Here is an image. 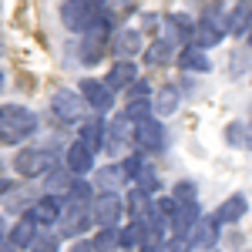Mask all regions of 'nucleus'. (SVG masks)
Instances as JSON below:
<instances>
[{
  "mask_svg": "<svg viewBox=\"0 0 252 252\" xmlns=\"http://www.w3.org/2000/svg\"><path fill=\"white\" fill-rule=\"evenodd\" d=\"M34 131H37V115L31 108H24V104H3L0 108V141L20 145Z\"/></svg>",
  "mask_w": 252,
  "mask_h": 252,
  "instance_id": "1",
  "label": "nucleus"
},
{
  "mask_svg": "<svg viewBox=\"0 0 252 252\" xmlns=\"http://www.w3.org/2000/svg\"><path fill=\"white\" fill-rule=\"evenodd\" d=\"M108 7H101L94 0H71V3H61V20L67 31H78L81 37L97 24V17L104 14Z\"/></svg>",
  "mask_w": 252,
  "mask_h": 252,
  "instance_id": "2",
  "label": "nucleus"
},
{
  "mask_svg": "<svg viewBox=\"0 0 252 252\" xmlns=\"http://www.w3.org/2000/svg\"><path fill=\"white\" fill-rule=\"evenodd\" d=\"M229 34V27H225V17H222V10L219 7H212V10H205L202 14V20L195 24V37H192V47H198V51H212L215 44H222V37Z\"/></svg>",
  "mask_w": 252,
  "mask_h": 252,
  "instance_id": "3",
  "label": "nucleus"
},
{
  "mask_svg": "<svg viewBox=\"0 0 252 252\" xmlns=\"http://www.w3.org/2000/svg\"><path fill=\"white\" fill-rule=\"evenodd\" d=\"M14 168H17V175H24V178H37V175H51L58 168V161H54L51 152H44V148H24V152L14 158Z\"/></svg>",
  "mask_w": 252,
  "mask_h": 252,
  "instance_id": "4",
  "label": "nucleus"
},
{
  "mask_svg": "<svg viewBox=\"0 0 252 252\" xmlns=\"http://www.w3.org/2000/svg\"><path fill=\"white\" fill-rule=\"evenodd\" d=\"M121 209H125V202L118 192H97L91 202V222H97L101 229H118Z\"/></svg>",
  "mask_w": 252,
  "mask_h": 252,
  "instance_id": "5",
  "label": "nucleus"
},
{
  "mask_svg": "<svg viewBox=\"0 0 252 252\" xmlns=\"http://www.w3.org/2000/svg\"><path fill=\"white\" fill-rule=\"evenodd\" d=\"M81 97H84V104L94 108L97 115L111 111V104H115V91H111L104 81H97V78H84L81 81Z\"/></svg>",
  "mask_w": 252,
  "mask_h": 252,
  "instance_id": "6",
  "label": "nucleus"
},
{
  "mask_svg": "<svg viewBox=\"0 0 252 252\" xmlns=\"http://www.w3.org/2000/svg\"><path fill=\"white\" fill-rule=\"evenodd\" d=\"M91 225V205H78V202H67V209L61 212V232L67 239L78 242L81 232Z\"/></svg>",
  "mask_w": 252,
  "mask_h": 252,
  "instance_id": "7",
  "label": "nucleus"
},
{
  "mask_svg": "<svg viewBox=\"0 0 252 252\" xmlns=\"http://www.w3.org/2000/svg\"><path fill=\"white\" fill-rule=\"evenodd\" d=\"M141 51V31L138 27H121L111 34V54L118 61H131Z\"/></svg>",
  "mask_w": 252,
  "mask_h": 252,
  "instance_id": "8",
  "label": "nucleus"
},
{
  "mask_svg": "<svg viewBox=\"0 0 252 252\" xmlns=\"http://www.w3.org/2000/svg\"><path fill=\"white\" fill-rule=\"evenodd\" d=\"M135 141L145 148V152H165V145H168L165 128H161V121H155V118H148V121L135 125Z\"/></svg>",
  "mask_w": 252,
  "mask_h": 252,
  "instance_id": "9",
  "label": "nucleus"
},
{
  "mask_svg": "<svg viewBox=\"0 0 252 252\" xmlns=\"http://www.w3.org/2000/svg\"><path fill=\"white\" fill-rule=\"evenodd\" d=\"M219 229H222V225L215 222V215H202V219H198V225L189 232V246H192V249L212 252V246L219 242Z\"/></svg>",
  "mask_w": 252,
  "mask_h": 252,
  "instance_id": "10",
  "label": "nucleus"
},
{
  "mask_svg": "<svg viewBox=\"0 0 252 252\" xmlns=\"http://www.w3.org/2000/svg\"><path fill=\"white\" fill-rule=\"evenodd\" d=\"M51 108H54V115L61 121H81L84 118V97L74 94V91H58L54 101H51Z\"/></svg>",
  "mask_w": 252,
  "mask_h": 252,
  "instance_id": "11",
  "label": "nucleus"
},
{
  "mask_svg": "<svg viewBox=\"0 0 252 252\" xmlns=\"http://www.w3.org/2000/svg\"><path fill=\"white\" fill-rule=\"evenodd\" d=\"M198 219H202L198 202H192V205H178V209H175V215L168 219V229H172L175 239H189V232L198 225Z\"/></svg>",
  "mask_w": 252,
  "mask_h": 252,
  "instance_id": "12",
  "label": "nucleus"
},
{
  "mask_svg": "<svg viewBox=\"0 0 252 252\" xmlns=\"http://www.w3.org/2000/svg\"><path fill=\"white\" fill-rule=\"evenodd\" d=\"M246 212H249V198H246L242 192H235V195H229L212 215H215L219 225H235L239 219H246Z\"/></svg>",
  "mask_w": 252,
  "mask_h": 252,
  "instance_id": "13",
  "label": "nucleus"
},
{
  "mask_svg": "<svg viewBox=\"0 0 252 252\" xmlns=\"http://www.w3.org/2000/svg\"><path fill=\"white\" fill-rule=\"evenodd\" d=\"M64 168H67L71 175H88L91 168H94V152L78 138V141L67 148V165H64Z\"/></svg>",
  "mask_w": 252,
  "mask_h": 252,
  "instance_id": "14",
  "label": "nucleus"
},
{
  "mask_svg": "<svg viewBox=\"0 0 252 252\" xmlns=\"http://www.w3.org/2000/svg\"><path fill=\"white\" fill-rule=\"evenodd\" d=\"M27 215H31L37 225H54V222H61V198H54V195H40L37 202L31 205Z\"/></svg>",
  "mask_w": 252,
  "mask_h": 252,
  "instance_id": "15",
  "label": "nucleus"
},
{
  "mask_svg": "<svg viewBox=\"0 0 252 252\" xmlns=\"http://www.w3.org/2000/svg\"><path fill=\"white\" fill-rule=\"evenodd\" d=\"M135 81H138L135 64H131V61H115L111 71H108V78H104V84H108L111 91H121V88H131Z\"/></svg>",
  "mask_w": 252,
  "mask_h": 252,
  "instance_id": "16",
  "label": "nucleus"
},
{
  "mask_svg": "<svg viewBox=\"0 0 252 252\" xmlns=\"http://www.w3.org/2000/svg\"><path fill=\"white\" fill-rule=\"evenodd\" d=\"M225 27H229L232 37H246V34H249V27H252V0L235 3L232 10H229V17H225Z\"/></svg>",
  "mask_w": 252,
  "mask_h": 252,
  "instance_id": "17",
  "label": "nucleus"
},
{
  "mask_svg": "<svg viewBox=\"0 0 252 252\" xmlns=\"http://www.w3.org/2000/svg\"><path fill=\"white\" fill-rule=\"evenodd\" d=\"M178 104H182V91H178L175 84H161L155 91V97H152V108H155V115H161V118L175 115Z\"/></svg>",
  "mask_w": 252,
  "mask_h": 252,
  "instance_id": "18",
  "label": "nucleus"
},
{
  "mask_svg": "<svg viewBox=\"0 0 252 252\" xmlns=\"http://www.w3.org/2000/svg\"><path fill=\"white\" fill-rule=\"evenodd\" d=\"M178 64H182L185 71H195V74H205V71H212V58H209L205 51H198V47H182V54H178Z\"/></svg>",
  "mask_w": 252,
  "mask_h": 252,
  "instance_id": "19",
  "label": "nucleus"
},
{
  "mask_svg": "<svg viewBox=\"0 0 252 252\" xmlns=\"http://www.w3.org/2000/svg\"><path fill=\"white\" fill-rule=\"evenodd\" d=\"M104 138H108V128H104V121H101V118H94V121H84V128H81V141H84L91 152H101V148L108 145Z\"/></svg>",
  "mask_w": 252,
  "mask_h": 252,
  "instance_id": "20",
  "label": "nucleus"
},
{
  "mask_svg": "<svg viewBox=\"0 0 252 252\" xmlns=\"http://www.w3.org/2000/svg\"><path fill=\"white\" fill-rule=\"evenodd\" d=\"M178 54H175V44H168V40L158 37L155 44H148V51H145V64H168V61H175Z\"/></svg>",
  "mask_w": 252,
  "mask_h": 252,
  "instance_id": "21",
  "label": "nucleus"
},
{
  "mask_svg": "<svg viewBox=\"0 0 252 252\" xmlns=\"http://www.w3.org/2000/svg\"><path fill=\"white\" fill-rule=\"evenodd\" d=\"M34 225H37V222H34L31 215H24L17 225L10 229V246H14V249H20V246H34V239H37V235H34Z\"/></svg>",
  "mask_w": 252,
  "mask_h": 252,
  "instance_id": "22",
  "label": "nucleus"
},
{
  "mask_svg": "<svg viewBox=\"0 0 252 252\" xmlns=\"http://www.w3.org/2000/svg\"><path fill=\"white\" fill-rule=\"evenodd\" d=\"M91 246H94V252H115V249H121V229H101Z\"/></svg>",
  "mask_w": 252,
  "mask_h": 252,
  "instance_id": "23",
  "label": "nucleus"
},
{
  "mask_svg": "<svg viewBox=\"0 0 252 252\" xmlns=\"http://www.w3.org/2000/svg\"><path fill=\"white\" fill-rule=\"evenodd\" d=\"M67 168H54V172L47 175V189H44V192H51L54 195V198H58V192H71V185H74V182H67Z\"/></svg>",
  "mask_w": 252,
  "mask_h": 252,
  "instance_id": "24",
  "label": "nucleus"
},
{
  "mask_svg": "<svg viewBox=\"0 0 252 252\" xmlns=\"http://www.w3.org/2000/svg\"><path fill=\"white\" fill-rule=\"evenodd\" d=\"M152 111H155V108H152V101H131V104L125 108V118H128L131 125H141V121H148V118H155Z\"/></svg>",
  "mask_w": 252,
  "mask_h": 252,
  "instance_id": "25",
  "label": "nucleus"
},
{
  "mask_svg": "<svg viewBox=\"0 0 252 252\" xmlns=\"http://www.w3.org/2000/svg\"><path fill=\"white\" fill-rule=\"evenodd\" d=\"M121 249H141V222H128V229H121Z\"/></svg>",
  "mask_w": 252,
  "mask_h": 252,
  "instance_id": "26",
  "label": "nucleus"
},
{
  "mask_svg": "<svg viewBox=\"0 0 252 252\" xmlns=\"http://www.w3.org/2000/svg\"><path fill=\"white\" fill-rule=\"evenodd\" d=\"M195 182H175V189H172V198L178 202V205H192L195 202Z\"/></svg>",
  "mask_w": 252,
  "mask_h": 252,
  "instance_id": "27",
  "label": "nucleus"
},
{
  "mask_svg": "<svg viewBox=\"0 0 252 252\" xmlns=\"http://www.w3.org/2000/svg\"><path fill=\"white\" fill-rule=\"evenodd\" d=\"M225 145H232V148H246V125L232 121V125L225 128Z\"/></svg>",
  "mask_w": 252,
  "mask_h": 252,
  "instance_id": "28",
  "label": "nucleus"
},
{
  "mask_svg": "<svg viewBox=\"0 0 252 252\" xmlns=\"http://www.w3.org/2000/svg\"><path fill=\"white\" fill-rule=\"evenodd\" d=\"M148 94H152V88H148L145 81H135V84L128 88V104H131V101H148Z\"/></svg>",
  "mask_w": 252,
  "mask_h": 252,
  "instance_id": "29",
  "label": "nucleus"
},
{
  "mask_svg": "<svg viewBox=\"0 0 252 252\" xmlns=\"http://www.w3.org/2000/svg\"><path fill=\"white\" fill-rule=\"evenodd\" d=\"M31 249H34V252H58V242H54L51 235H37Z\"/></svg>",
  "mask_w": 252,
  "mask_h": 252,
  "instance_id": "30",
  "label": "nucleus"
},
{
  "mask_svg": "<svg viewBox=\"0 0 252 252\" xmlns=\"http://www.w3.org/2000/svg\"><path fill=\"white\" fill-rule=\"evenodd\" d=\"M67 252H94V246H91V242H84V239H78V242H74Z\"/></svg>",
  "mask_w": 252,
  "mask_h": 252,
  "instance_id": "31",
  "label": "nucleus"
},
{
  "mask_svg": "<svg viewBox=\"0 0 252 252\" xmlns=\"http://www.w3.org/2000/svg\"><path fill=\"white\" fill-rule=\"evenodd\" d=\"M7 192H14V185H10L7 178H0V198H3V195H7Z\"/></svg>",
  "mask_w": 252,
  "mask_h": 252,
  "instance_id": "32",
  "label": "nucleus"
},
{
  "mask_svg": "<svg viewBox=\"0 0 252 252\" xmlns=\"http://www.w3.org/2000/svg\"><path fill=\"white\" fill-rule=\"evenodd\" d=\"M246 148H249V152H252V125H249V128H246Z\"/></svg>",
  "mask_w": 252,
  "mask_h": 252,
  "instance_id": "33",
  "label": "nucleus"
},
{
  "mask_svg": "<svg viewBox=\"0 0 252 252\" xmlns=\"http://www.w3.org/2000/svg\"><path fill=\"white\" fill-rule=\"evenodd\" d=\"M0 252H17V249H14V246H10V242H7V246H0Z\"/></svg>",
  "mask_w": 252,
  "mask_h": 252,
  "instance_id": "34",
  "label": "nucleus"
},
{
  "mask_svg": "<svg viewBox=\"0 0 252 252\" xmlns=\"http://www.w3.org/2000/svg\"><path fill=\"white\" fill-rule=\"evenodd\" d=\"M246 44H249V47H252V27H249V34H246Z\"/></svg>",
  "mask_w": 252,
  "mask_h": 252,
  "instance_id": "35",
  "label": "nucleus"
},
{
  "mask_svg": "<svg viewBox=\"0 0 252 252\" xmlns=\"http://www.w3.org/2000/svg\"><path fill=\"white\" fill-rule=\"evenodd\" d=\"M0 235H3V219H0Z\"/></svg>",
  "mask_w": 252,
  "mask_h": 252,
  "instance_id": "36",
  "label": "nucleus"
},
{
  "mask_svg": "<svg viewBox=\"0 0 252 252\" xmlns=\"http://www.w3.org/2000/svg\"><path fill=\"white\" fill-rule=\"evenodd\" d=\"M0 88H3V74H0Z\"/></svg>",
  "mask_w": 252,
  "mask_h": 252,
  "instance_id": "37",
  "label": "nucleus"
},
{
  "mask_svg": "<svg viewBox=\"0 0 252 252\" xmlns=\"http://www.w3.org/2000/svg\"><path fill=\"white\" fill-rule=\"evenodd\" d=\"M212 252H219V249H212Z\"/></svg>",
  "mask_w": 252,
  "mask_h": 252,
  "instance_id": "38",
  "label": "nucleus"
}]
</instances>
